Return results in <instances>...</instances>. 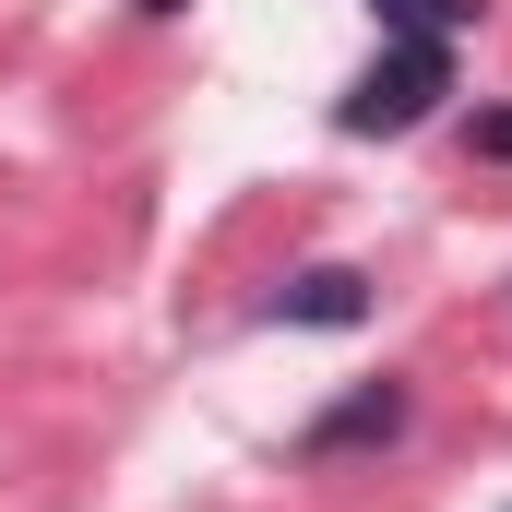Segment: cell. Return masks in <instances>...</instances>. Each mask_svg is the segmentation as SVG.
<instances>
[{"label":"cell","mask_w":512,"mask_h":512,"mask_svg":"<svg viewBox=\"0 0 512 512\" xmlns=\"http://www.w3.org/2000/svg\"><path fill=\"white\" fill-rule=\"evenodd\" d=\"M441 96H453V48H441V36H393L382 60L358 72V96H346L334 120H346V131H417Z\"/></svg>","instance_id":"cell-1"},{"label":"cell","mask_w":512,"mask_h":512,"mask_svg":"<svg viewBox=\"0 0 512 512\" xmlns=\"http://www.w3.org/2000/svg\"><path fill=\"white\" fill-rule=\"evenodd\" d=\"M393 429H405V382H358L346 405H322V417L298 429V453H370Z\"/></svg>","instance_id":"cell-2"},{"label":"cell","mask_w":512,"mask_h":512,"mask_svg":"<svg viewBox=\"0 0 512 512\" xmlns=\"http://www.w3.org/2000/svg\"><path fill=\"white\" fill-rule=\"evenodd\" d=\"M274 322H298V334H346V322H370V274L322 262V274H298V286L274 298Z\"/></svg>","instance_id":"cell-3"},{"label":"cell","mask_w":512,"mask_h":512,"mask_svg":"<svg viewBox=\"0 0 512 512\" xmlns=\"http://www.w3.org/2000/svg\"><path fill=\"white\" fill-rule=\"evenodd\" d=\"M393 36H453V24H477V0H370Z\"/></svg>","instance_id":"cell-4"},{"label":"cell","mask_w":512,"mask_h":512,"mask_svg":"<svg viewBox=\"0 0 512 512\" xmlns=\"http://www.w3.org/2000/svg\"><path fill=\"white\" fill-rule=\"evenodd\" d=\"M477 155H489V167H512V108H477Z\"/></svg>","instance_id":"cell-5"},{"label":"cell","mask_w":512,"mask_h":512,"mask_svg":"<svg viewBox=\"0 0 512 512\" xmlns=\"http://www.w3.org/2000/svg\"><path fill=\"white\" fill-rule=\"evenodd\" d=\"M143 12H191V0H143Z\"/></svg>","instance_id":"cell-6"}]
</instances>
